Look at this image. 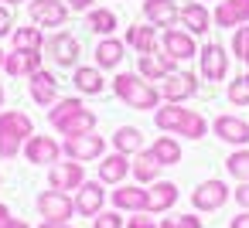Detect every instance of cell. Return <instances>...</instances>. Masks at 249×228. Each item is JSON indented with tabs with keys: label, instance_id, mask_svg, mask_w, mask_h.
Wrapping results in <instances>:
<instances>
[{
	"label": "cell",
	"instance_id": "1",
	"mask_svg": "<svg viewBox=\"0 0 249 228\" xmlns=\"http://www.w3.org/2000/svg\"><path fill=\"white\" fill-rule=\"evenodd\" d=\"M28 136H35V123L28 113L21 109H4L0 113V157L11 160L21 153V147L28 143Z\"/></svg>",
	"mask_w": 249,
	"mask_h": 228
},
{
	"label": "cell",
	"instance_id": "2",
	"mask_svg": "<svg viewBox=\"0 0 249 228\" xmlns=\"http://www.w3.org/2000/svg\"><path fill=\"white\" fill-rule=\"evenodd\" d=\"M113 92L123 106L130 109H154L160 102V92L143 79V75H133V72H120L113 79Z\"/></svg>",
	"mask_w": 249,
	"mask_h": 228
},
{
	"label": "cell",
	"instance_id": "3",
	"mask_svg": "<svg viewBox=\"0 0 249 228\" xmlns=\"http://www.w3.org/2000/svg\"><path fill=\"white\" fill-rule=\"evenodd\" d=\"M45 51H48V58H52L55 65H62V68H75V62H79V55H82V45H79L75 34H69V31H55L52 38H45Z\"/></svg>",
	"mask_w": 249,
	"mask_h": 228
},
{
	"label": "cell",
	"instance_id": "4",
	"mask_svg": "<svg viewBox=\"0 0 249 228\" xmlns=\"http://www.w3.org/2000/svg\"><path fill=\"white\" fill-rule=\"evenodd\" d=\"M229 197H232V191H229V184L218 180V177H208V180H201V184L191 191L195 211H218Z\"/></svg>",
	"mask_w": 249,
	"mask_h": 228
},
{
	"label": "cell",
	"instance_id": "5",
	"mask_svg": "<svg viewBox=\"0 0 249 228\" xmlns=\"http://www.w3.org/2000/svg\"><path fill=\"white\" fill-rule=\"evenodd\" d=\"M103 150H106V140H103L99 133L65 136V143H62V153H65L69 160H79V163H86V160H99Z\"/></svg>",
	"mask_w": 249,
	"mask_h": 228
},
{
	"label": "cell",
	"instance_id": "6",
	"mask_svg": "<svg viewBox=\"0 0 249 228\" xmlns=\"http://www.w3.org/2000/svg\"><path fill=\"white\" fill-rule=\"evenodd\" d=\"M198 62H201V79H205V82H222V79L229 75V55H225V48L215 45V41H205V45L198 48Z\"/></svg>",
	"mask_w": 249,
	"mask_h": 228
},
{
	"label": "cell",
	"instance_id": "7",
	"mask_svg": "<svg viewBox=\"0 0 249 228\" xmlns=\"http://www.w3.org/2000/svg\"><path fill=\"white\" fill-rule=\"evenodd\" d=\"M157 92H160L164 102H184V99H191V96L198 92V82H195L191 72H167V75L160 79Z\"/></svg>",
	"mask_w": 249,
	"mask_h": 228
},
{
	"label": "cell",
	"instance_id": "8",
	"mask_svg": "<svg viewBox=\"0 0 249 228\" xmlns=\"http://www.w3.org/2000/svg\"><path fill=\"white\" fill-rule=\"evenodd\" d=\"M38 214L45 221H69L75 214V197H69L65 191H45L38 194Z\"/></svg>",
	"mask_w": 249,
	"mask_h": 228
},
{
	"label": "cell",
	"instance_id": "9",
	"mask_svg": "<svg viewBox=\"0 0 249 228\" xmlns=\"http://www.w3.org/2000/svg\"><path fill=\"white\" fill-rule=\"evenodd\" d=\"M28 14H31V24L38 28H62L69 21V4H62V0H31Z\"/></svg>",
	"mask_w": 249,
	"mask_h": 228
},
{
	"label": "cell",
	"instance_id": "10",
	"mask_svg": "<svg viewBox=\"0 0 249 228\" xmlns=\"http://www.w3.org/2000/svg\"><path fill=\"white\" fill-rule=\"evenodd\" d=\"M160 48H164V55H171L174 62H188V58L198 55L195 34H188L184 28H164V34H160Z\"/></svg>",
	"mask_w": 249,
	"mask_h": 228
},
{
	"label": "cell",
	"instance_id": "11",
	"mask_svg": "<svg viewBox=\"0 0 249 228\" xmlns=\"http://www.w3.org/2000/svg\"><path fill=\"white\" fill-rule=\"evenodd\" d=\"M86 180V170L79 160H55L48 170V187L52 191H79V184Z\"/></svg>",
	"mask_w": 249,
	"mask_h": 228
},
{
	"label": "cell",
	"instance_id": "12",
	"mask_svg": "<svg viewBox=\"0 0 249 228\" xmlns=\"http://www.w3.org/2000/svg\"><path fill=\"white\" fill-rule=\"evenodd\" d=\"M212 130H215V136H218L222 143H232V147H249V123H246L242 116L222 113V116H215Z\"/></svg>",
	"mask_w": 249,
	"mask_h": 228
},
{
	"label": "cell",
	"instance_id": "13",
	"mask_svg": "<svg viewBox=\"0 0 249 228\" xmlns=\"http://www.w3.org/2000/svg\"><path fill=\"white\" fill-rule=\"evenodd\" d=\"M28 89H31V99L38 106H55L58 102V79L48 72V68H38L35 75H28Z\"/></svg>",
	"mask_w": 249,
	"mask_h": 228
},
{
	"label": "cell",
	"instance_id": "14",
	"mask_svg": "<svg viewBox=\"0 0 249 228\" xmlns=\"http://www.w3.org/2000/svg\"><path fill=\"white\" fill-rule=\"evenodd\" d=\"M103 201H106V191H103V180H82L79 184V194H75V211L82 218H96L103 211Z\"/></svg>",
	"mask_w": 249,
	"mask_h": 228
},
{
	"label": "cell",
	"instance_id": "15",
	"mask_svg": "<svg viewBox=\"0 0 249 228\" xmlns=\"http://www.w3.org/2000/svg\"><path fill=\"white\" fill-rule=\"evenodd\" d=\"M178 197H181V191H178L174 180H154V184L147 187V211H150V214L171 211V208L178 204Z\"/></svg>",
	"mask_w": 249,
	"mask_h": 228
},
{
	"label": "cell",
	"instance_id": "16",
	"mask_svg": "<svg viewBox=\"0 0 249 228\" xmlns=\"http://www.w3.org/2000/svg\"><path fill=\"white\" fill-rule=\"evenodd\" d=\"M249 24V0H218L215 28H242Z\"/></svg>",
	"mask_w": 249,
	"mask_h": 228
},
{
	"label": "cell",
	"instance_id": "17",
	"mask_svg": "<svg viewBox=\"0 0 249 228\" xmlns=\"http://www.w3.org/2000/svg\"><path fill=\"white\" fill-rule=\"evenodd\" d=\"M140 72L137 75H143L147 82H160L167 72H178V62L171 58V55H164L160 48L154 51V55H140V65H137Z\"/></svg>",
	"mask_w": 249,
	"mask_h": 228
},
{
	"label": "cell",
	"instance_id": "18",
	"mask_svg": "<svg viewBox=\"0 0 249 228\" xmlns=\"http://www.w3.org/2000/svg\"><path fill=\"white\" fill-rule=\"evenodd\" d=\"M143 17L154 28H174V21L181 17L174 0H143Z\"/></svg>",
	"mask_w": 249,
	"mask_h": 228
},
{
	"label": "cell",
	"instance_id": "19",
	"mask_svg": "<svg viewBox=\"0 0 249 228\" xmlns=\"http://www.w3.org/2000/svg\"><path fill=\"white\" fill-rule=\"evenodd\" d=\"M137 55H154L160 48V38H157V28L154 24H133L126 28V38H123Z\"/></svg>",
	"mask_w": 249,
	"mask_h": 228
},
{
	"label": "cell",
	"instance_id": "20",
	"mask_svg": "<svg viewBox=\"0 0 249 228\" xmlns=\"http://www.w3.org/2000/svg\"><path fill=\"white\" fill-rule=\"evenodd\" d=\"M72 85H75L79 96H99V92L106 89L103 68H96V65H75V72H72Z\"/></svg>",
	"mask_w": 249,
	"mask_h": 228
},
{
	"label": "cell",
	"instance_id": "21",
	"mask_svg": "<svg viewBox=\"0 0 249 228\" xmlns=\"http://www.w3.org/2000/svg\"><path fill=\"white\" fill-rule=\"evenodd\" d=\"M24 157H28L31 163H48V167H52V163L62 157V147H58L52 136H28Z\"/></svg>",
	"mask_w": 249,
	"mask_h": 228
},
{
	"label": "cell",
	"instance_id": "22",
	"mask_svg": "<svg viewBox=\"0 0 249 228\" xmlns=\"http://www.w3.org/2000/svg\"><path fill=\"white\" fill-rule=\"evenodd\" d=\"M113 208L116 211H147V191L137 187V184H120L113 191Z\"/></svg>",
	"mask_w": 249,
	"mask_h": 228
},
{
	"label": "cell",
	"instance_id": "23",
	"mask_svg": "<svg viewBox=\"0 0 249 228\" xmlns=\"http://www.w3.org/2000/svg\"><path fill=\"white\" fill-rule=\"evenodd\" d=\"M178 21L184 24L188 34H208V28H212V14H208V7L201 4V0L181 7V17H178Z\"/></svg>",
	"mask_w": 249,
	"mask_h": 228
},
{
	"label": "cell",
	"instance_id": "24",
	"mask_svg": "<svg viewBox=\"0 0 249 228\" xmlns=\"http://www.w3.org/2000/svg\"><path fill=\"white\" fill-rule=\"evenodd\" d=\"M123 51H126V41H120V38H103L99 45H96V68H120V62H123Z\"/></svg>",
	"mask_w": 249,
	"mask_h": 228
},
{
	"label": "cell",
	"instance_id": "25",
	"mask_svg": "<svg viewBox=\"0 0 249 228\" xmlns=\"http://www.w3.org/2000/svg\"><path fill=\"white\" fill-rule=\"evenodd\" d=\"M184 116H188V109H184L181 102H164V106L154 113V126H157L160 133H178L181 123H184Z\"/></svg>",
	"mask_w": 249,
	"mask_h": 228
},
{
	"label": "cell",
	"instance_id": "26",
	"mask_svg": "<svg viewBox=\"0 0 249 228\" xmlns=\"http://www.w3.org/2000/svg\"><path fill=\"white\" fill-rule=\"evenodd\" d=\"M55 130H58L62 136H82V133H96V113L82 106L79 113H72V116H69L65 123H58Z\"/></svg>",
	"mask_w": 249,
	"mask_h": 228
},
{
	"label": "cell",
	"instance_id": "27",
	"mask_svg": "<svg viewBox=\"0 0 249 228\" xmlns=\"http://www.w3.org/2000/svg\"><path fill=\"white\" fill-rule=\"evenodd\" d=\"M130 170H133V180H140V184H154V180L160 177V160H157L150 150H140V153H133Z\"/></svg>",
	"mask_w": 249,
	"mask_h": 228
},
{
	"label": "cell",
	"instance_id": "28",
	"mask_svg": "<svg viewBox=\"0 0 249 228\" xmlns=\"http://www.w3.org/2000/svg\"><path fill=\"white\" fill-rule=\"evenodd\" d=\"M126 174H130V157H123V153H109L99 163V180L103 184H123Z\"/></svg>",
	"mask_w": 249,
	"mask_h": 228
},
{
	"label": "cell",
	"instance_id": "29",
	"mask_svg": "<svg viewBox=\"0 0 249 228\" xmlns=\"http://www.w3.org/2000/svg\"><path fill=\"white\" fill-rule=\"evenodd\" d=\"M113 147H116V153L133 157V153L143 150V133H140L137 126H120V130L113 133Z\"/></svg>",
	"mask_w": 249,
	"mask_h": 228
},
{
	"label": "cell",
	"instance_id": "30",
	"mask_svg": "<svg viewBox=\"0 0 249 228\" xmlns=\"http://www.w3.org/2000/svg\"><path fill=\"white\" fill-rule=\"evenodd\" d=\"M116 24H120V21H116V14H113V11H106V7H96V11H89V14H86V28H89V31H96L99 38H109V34L116 31Z\"/></svg>",
	"mask_w": 249,
	"mask_h": 228
},
{
	"label": "cell",
	"instance_id": "31",
	"mask_svg": "<svg viewBox=\"0 0 249 228\" xmlns=\"http://www.w3.org/2000/svg\"><path fill=\"white\" fill-rule=\"evenodd\" d=\"M150 153L160 160V167H174V163H181V143H178L174 136H157L154 147H150Z\"/></svg>",
	"mask_w": 249,
	"mask_h": 228
},
{
	"label": "cell",
	"instance_id": "32",
	"mask_svg": "<svg viewBox=\"0 0 249 228\" xmlns=\"http://www.w3.org/2000/svg\"><path fill=\"white\" fill-rule=\"evenodd\" d=\"M14 48H21V51H41L45 48V34H41V28L35 24V28H14Z\"/></svg>",
	"mask_w": 249,
	"mask_h": 228
},
{
	"label": "cell",
	"instance_id": "33",
	"mask_svg": "<svg viewBox=\"0 0 249 228\" xmlns=\"http://www.w3.org/2000/svg\"><path fill=\"white\" fill-rule=\"evenodd\" d=\"M225 170L242 184V180H249V147H239V150H232L229 153V160H225Z\"/></svg>",
	"mask_w": 249,
	"mask_h": 228
},
{
	"label": "cell",
	"instance_id": "34",
	"mask_svg": "<svg viewBox=\"0 0 249 228\" xmlns=\"http://www.w3.org/2000/svg\"><path fill=\"white\" fill-rule=\"evenodd\" d=\"M208 133V119L201 116V113H195V109H188V116H184V123H181V130H178V136H188V140H201Z\"/></svg>",
	"mask_w": 249,
	"mask_h": 228
},
{
	"label": "cell",
	"instance_id": "35",
	"mask_svg": "<svg viewBox=\"0 0 249 228\" xmlns=\"http://www.w3.org/2000/svg\"><path fill=\"white\" fill-rule=\"evenodd\" d=\"M225 99H229L232 106H249V72H239V75L229 82Z\"/></svg>",
	"mask_w": 249,
	"mask_h": 228
},
{
	"label": "cell",
	"instance_id": "36",
	"mask_svg": "<svg viewBox=\"0 0 249 228\" xmlns=\"http://www.w3.org/2000/svg\"><path fill=\"white\" fill-rule=\"evenodd\" d=\"M82 109V99L79 96H69V99H58L52 109H48V119H52V126H58V123H65L72 113H79Z\"/></svg>",
	"mask_w": 249,
	"mask_h": 228
},
{
	"label": "cell",
	"instance_id": "37",
	"mask_svg": "<svg viewBox=\"0 0 249 228\" xmlns=\"http://www.w3.org/2000/svg\"><path fill=\"white\" fill-rule=\"evenodd\" d=\"M232 55H235L242 65H249V24L235 28V34H232Z\"/></svg>",
	"mask_w": 249,
	"mask_h": 228
},
{
	"label": "cell",
	"instance_id": "38",
	"mask_svg": "<svg viewBox=\"0 0 249 228\" xmlns=\"http://www.w3.org/2000/svg\"><path fill=\"white\" fill-rule=\"evenodd\" d=\"M4 72H7L11 79H21V75H24V51H18V48L7 51V55H4Z\"/></svg>",
	"mask_w": 249,
	"mask_h": 228
},
{
	"label": "cell",
	"instance_id": "39",
	"mask_svg": "<svg viewBox=\"0 0 249 228\" xmlns=\"http://www.w3.org/2000/svg\"><path fill=\"white\" fill-rule=\"evenodd\" d=\"M92 228H123V218H120V211H99L92 218Z\"/></svg>",
	"mask_w": 249,
	"mask_h": 228
},
{
	"label": "cell",
	"instance_id": "40",
	"mask_svg": "<svg viewBox=\"0 0 249 228\" xmlns=\"http://www.w3.org/2000/svg\"><path fill=\"white\" fill-rule=\"evenodd\" d=\"M7 34H14V14L7 4H0V38H7Z\"/></svg>",
	"mask_w": 249,
	"mask_h": 228
},
{
	"label": "cell",
	"instance_id": "41",
	"mask_svg": "<svg viewBox=\"0 0 249 228\" xmlns=\"http://www.w3.org/2000/svg\"><path fill=\"white\" fill-rule=\"evenodd\" d=\"M0 228H31V225L21 221V218H11V208L0 204Z\"/></svg>",
	"mask_w": 249,
	"mask_h": 228
},
{
	"label": "cell",
	"instance_id": "42",
	"mask_svg": "<svg viewBox=\"0 0 249 228\" xmlns=\"http://www.w3.org/2000/svg\"><path fill=\"white\" fill-rule=\"evenodd\" d=\"M126 228H157V221L150 218V211H137V214L126 221Z\"/></svg>",
	"mask_w": 249,
	"mask_h": 228
},
{
	"label": "cell",
	"instance_id": "43",
	"mask_svg": "<svg viewBox=\"0 0 249 228\" xmlns=\"http://www.w3.org/2000/svg\"><path fill=\"white\" fill-rule=\"evenodd\" d=\"M38 68H41V51H24V75H35Z\"/></svg>",
	"mask_w": 249,
	"mask_h": 228
},
{
	"label": "cell",
	"instance_id": "44",
	"mask_svg": "<svg viewBox=\"0 0 249 228\" xmlns=\"http://www.w3.org/2000/svg\"><path fill=\"white\" fill-rule=\"evenodd\" d=\"M232 197H235V204H239V211H249V180H242L235 191H232Z\"/></svg>",
	"mask_w": 249,
	"mask_h": 228
},
{
	"label": "cell",
	"instance_id": "45",
	"mask_svg": "<svg viewBox=\"0 0 249 228\" xmlns=\"http://www.w3.org/2000/svg\"><path fill=\"white\" fill-rule=\"evenodd\" d=\"M178 225H181V228H201V218H198V214H181Z\"/></svg>",
	"mask_w": 249,
	"mask_h": 228
},
{
	"label": "cell",
	"instance_id": "46",
	"mask_svg": "<svg viewBox=\"0 0 249 228\" xmlns=\"http://www.w3.org/2000/svg\"><path fill=\"white\" fill-rule=\"evenodd\" d=\"M229 228H249V211H239V214L229 221Z\"/></svg>",
	"mask_w": 249,
	"mask_h": 228
},
{
	"label": "cell",
	"instance_id": "47",
	"mask_svg": "<svg viewBox=\"0 0 249 228\" xmlns=\"http://www.w3.org/2000/svg\"><path fill=\"white\" fill-rule=\"evenodd\" d=\"M69 11H92V0H69Z\"/></svg>",
	"mask_w": 249,
	"mask_h": 228
},
{
	"label": "cell",
	"instance_id": "48",
	"mask_svg": "<svg viewBox=\"0 0 249 228\" xmlns=\"http://www.w3.org/2000/svg\"><path fill=\"white\" fill-rule=\"evenodd\" d=\"M157 228H181V225H178V218H164Z\"/></svg>",
	"mask_w": 249,
	"mask_h": 228
},
{
	"label": "cell",
	"instance_id": "49",
	"mask_svg": "<svg viewBox=\"0 0 249 228\" xmlns=\"http://www.w3.org/2000/svg\"><path fill=\"white\" fill-rule=\"evenodd\" d=\"M41 228H72V225H69V221H45Z\"/></svg>",
	"mask_w": 249,
	"mask_h": 228
},
{
	"label": "cell",
	"instance_id": "50",
	"mask_svg": "<svg viewBox=\"0 0 249 228\" xmlns=\"http://www.w3.org/2000/svg\"><path fill=\"white\" fill-rule=\"evenodd\" d=\"M4 4H7V7H14V4H24V0H4Z\"/></svg>",
	"mask_w": 249,
	"mask_h": 228
},
{
	"label": "cell",
	"instance_id": "51",
	"mask_svg": "<svg viewBox=\"0 0 249 228\" xmlns=\"http://www.w3.org/2000/svg\"><path fill=\"white\" fill-rule=\"evenodd\" d=\"M0 106H4V85H0Z\"/></svg>",
	"mask_w": 249,
	"mask_h": 228
},
{
	"label": "cell",
	"instance_id": "52",
	"mask_svg": "<svg viewBox=\"0 0 249 228\" xmlns=\"http://www.w3.org/2000/svg\"><path fill=\"white\" fill-rule=\"evenodd\" d=\"M0 68H4V51H0Z\"/></svg>",
	"mask_w": 249,
	"mask_h": 228
}]
</instances>
